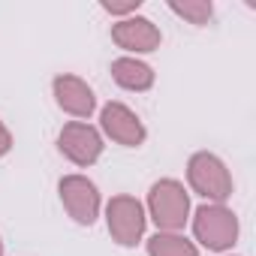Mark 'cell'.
Returning a JSON list of instances; mask_svg holds the SVG:
<instances>
[{
  "label": "cell",
  "mask_w": 256,
  "mask_h": 256,
  "mask_svg": "<svg viewBox=\"0 0 256 256\" xmlns=\"http://www.w3.org/2000/svg\"><path fill=\"white\" fill-rule=\"evenodd\" d=\"M148 214L160 232H178L190 220V193L175 178H160L148 193Z\"/></svg>",
  "instance_id": "6da1fadb"
},
{
  "label": "cell",
  "mask_w": 256,
  "mask_h": 256,
  "mask_svg": "<svg viewBox=\"0 0 256 256\" xmlns=\"http://www.w3.org/2000/svg\"><path fill=\"white\" fill-rule=\"evenodd\" d=\"M187 181L199 196H205L214 205H223L232 196V175L217 154H208V151L193 154L187 163Z\"/></svg>",
  "instance_id": "7a4b0ae2"
},
{
  "label": "cell",
  "mask_w": 256,
  "mask_h": 256,
  "mask_svg": "<svg viewBox=\"0 0 256 256\" xmlns=\"http://www.w3.org/2000/svg\"><path fill=\"white\" fill-rule=\"evenodd\" d=\"M193 235L202 247L223 253L238 241V217L226 205H202L193 214Z\"/></svg>",
  "instance_id": "3957f363"
},
{
  "label": "cell",
  "mask_w": 256,
  "mask_h": 256,
  "mask_svg": "<svg viewBox=\"0 0 256 256\" xmlns=\"http://www.w3.org/2000/svg\"><path fill=\"white\" fill-rule=\"evenodd\" d=\"M106 223H108L112 238L120 247H136L142 241V235H145L148 217H145V208H142L139 199H133V196H112L108 205H106Z\"/></svg>",
  "instance_id": "277c9868"
},
{
  "label": "cell",
  "mask_w": 256,
  "mask_h": 256,
  "mask_svg": "<svg viewBox=\"0 0 256 256\" xmlns=\"http://www.w3.org/2000/svg\"><path fill=\"white\" fill-rule=\"evenodd\" d=\"M58 148L70 163L88 169L102 154V136L96 126H90L84 120H70V124H64V130L58 136Z\"/></svg>",
  "instance_id": "5b68a950"
},
{
  "label": "cell",
  "mask_w": 256,
  "mask_h": 256,
  "mask_svg": "<svg viewBox=\"0 0 256 256\" xmlns=\"http://www.w3.org/2000/svg\"><path fill=\"white\" fill-rule=\"evenodd\" d=\"M58 193H60V202L66 208V214L82 223V226H90L96 217H100V190L90 178L84 175H64L60 184H58Z\"/></svg>",
  "instance_id": "8992f818"
},
{
  "label": "cell",
  "mask_w": 256,
  "mask_h": 256,
  "mask_svg": "<svg viewBox=\"0 0 256 256\" xmlns=\"http://www.w3.org/2000/svg\"><path fill=\"white\" fill-rule=\"evenodd\" d=\"M100 126H102V133L124 145V148H139L145 139H148V130H145V124L139 120V114L130 108V106H124V102H106L102 112H100Z\"/></svg>",
  "instance_id": "52a82bcc"
},
{
  "label": "cell",
  "mask_w": 256,
  "mask_h": 256,
  "mask_svg": "<svg viewBox=\"0 0 256 256\" xmlns=\"http://www.w3.org/2000/svg\"><path fill=\"white\" fill-rule=\"evenodd\" d=\"M112 40L118 48L124 52H133V54H148L157 52L163 42L160 28L145 18V16H130V18H120L118 24H112Z\"/></svg>",
  "instance_id": "ba28073f"
},
{
  "label": "cell",
  "mask_w": 256,
  "mask_h": 256,
  "mask_svg": "<svg viewBox=\"0 0 256 256\" xmlns=\"http://www.w3.org/2000/svg\"><path fill=\"white\" fill-rule=\"evenodd\" d=\"M52 90H54V102L72 118H90L96 108V96H94L90 84L78 76H70V72L58 76L52 82Z\"/></svg>",
  "instance_id": "9c48e42d"
},
{
  "label": "cell",
  "mask_w": 256,
  "mask_h": 256,
  "mask_svg": "<svg viewBox=\"0 0 256 256\" xmlns=\"http://www.w3.org/2000/svg\"><path fill=\"white\" fill-rule=\"evenodd\" d=\"M112 78H114L118 88L136 90V94L154 88V70L145 60H139V58H118V60H112Z\"/></svg>",
  "instance_id": "30bf717a"
},
{
  "label": "cell",
  "mask_w": 256,
  "mask_h": 256,
  "mask_svg": "<svg viewBox=\"0 0 256 256\" xmlns=\"http://www.w3.org/2000/svg\"><path fill=\"white\" fill-rule=\"evenodd\" d=\"M148 256H199V250L178 232H157L148 238Z\"/></svg>",
  "instance_id": "8fae6325"
},
{
  "label": "cell",
  "mask_w": 256,
  "mask_h": 256,
  "mask_svg": "<svg viewBox=\"0 0 256 256\" xmlns=\"http://www.w3.org/2000/svg\"><path fill=\"white\" fill-rule=\"evenodd\" d=\"M169 10L181 18H187L190 24H208L214 16L211 0H169Z\"/></svg>",
  "instance_id": "7c38bea8"
},
{
  "label": "cell",
  "mask_w": 256,
  "mask_h": 256,
  "mask_svg": "<svg viewBox=\"0 0 256 256\" xmlns=\"http://www.w3.org/2000/svg\"><path fill=\"white\" fill-rule=\"evenodd\" d=\"M108 16H120V18H130L139 6H142V0H120V4H112V0H102L100 4Z\"/></svg>",
  "instance_id": "4fadbf2b"
},
{
  "label": "cell",
  "mask_w": 256,
  "mask_h": 256,
  "mask_svg": "<svg viewBox=\"0 0 256 256\" xmlns=\"http://www.w3.org/2000/svg\"><path fill=\"white\" fill-rule=\"evenodd\" d=\"M10 151H12V133L6 130V124L0 120V160H4Z\"/></svg>",
  "instance_id": "5bb4252c"
},
{
  "label": "cell",
  "mask_w": 256,
  "mask_h": 256,
  "mask_svg": "<svg viewBox=\"0 0 256 256\" xmlns=\"http://www.w3.org/2000/svg\"><path fill=\"white\" fill-rule=\"evenodd\" d=\"M0 256H4V241H0Z\"/></svg>",
  "instance_id": "9a60e30c"
}]
</instances>
